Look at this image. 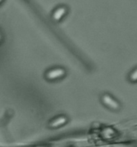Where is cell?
Instances as JSON below:
<instances>
[{
  "mask_svg": "<svg viewBox=\"0 0 137 147\" xmlns=\"http://www.w3.org/2000/svg\"><path fill=\"white\" fill-rule=\"evenodd\" d=\"M128 80L132 83L137 82V67L129 72L128 76Z\"/></svg>",
  "mask_w": 137,
  "mask_h": 147,
  "instance_id": "cell-5",
  "label": "cell"
},
{
  "mask_svg": "<svg viewBox=\"0 0 137 147\" xmlns=\"http://www.w3.org/2000/svg\"><path fill=\"white\" fill-rule=\"evenodd\" d=\"M66 76V70L62 67H54L47 69L45 74L44 77L48 82H56L65 78Z\"/></svg>",
  "mask_w": 137,
  "mask_h": 147,
  "instance_id": "cell-1",
  "label": "cell"
},
{
  "mask_svg": "<svg viewBox=\"0 0 137 147\" xmlns=\"http://www.w3.org/2000/svg\"><path fill=\"white\" fill-rule=\"evenodd\" d=\"M69 12V8L65 5H59L56 6L52 13H51V19L54 23H60Z\"/></svg>",
  "mask_w": 137,
  "mask_h": 147,
  "instance_id": "cell-3",
  "label": "cell"
},
{
  "mask_svg": "<svg viewBox=\"0 0 137 147\" xmlns=\"http://www.w3.org/2000/svg\"><path fill=\"white\" fill-rule=\"evenodd\" d=\"M5 2V0H0V6H1Z\"/></svg>",
  "mask_w": 137,
  "mask_h": 147,
  "instance_id": "cell-7",
  "label": "cell"
},
{
  "mask_svg": "<svg viewBox=\"0 0 137 147\" xmlns=\"http://www.w3.org/2000/svg\"><path fill=\"white\" fill-rule=\"evenodd\" d=\"M100 101L105 107H107L110 110L119 111L121 109L120 102L109 94H103L100 97Z\"/></svg>",
  "mask_w": 137,
  "mask_h": 147,
  "instance_id": "cell-2",
  "label": "cell"
},
{
  "mask_svg": "<svg viewBox=\"0 0 137 147\" xmlns=\"http://www.w3.org/2000/svg\"><path fill=\"white\" fill-rule=\"evenodd\" d=\"M4 39H5V37H4V33H3L2 30L0 29V44H2V43L4 42Z\"/></svg>",
  "mask_w": 137,
  "mask_h": 147,
  "instance_id": "cell-6",
  "label": "cell"
},
{
  "mask_svg": "<svg viewBox=\"0 0 137 147\" xmlns=\"http://www.w3.org/2000/svg\"><path fill=\"white\" fill-rule=\"evenodd\" d=\"M68 119L67 116L65 115H58L54 118H53L49 123H48V127L51 128V129H57V128H59V127H62L64 126L65 125H66L68 123Z\"/></svg>",
  "mask_w": 137,
  "mask_h": 147,
  "instance_id": "cell-4",
  "label": "cell"
}]
</instances>
